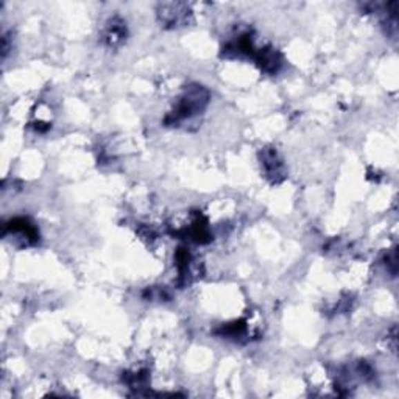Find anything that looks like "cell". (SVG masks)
<instances>
[{"label": "cell", "mask_w": 399, "mask_h": 399, "mask_svg": "<svg viewBox=\"0 0 399 399\" xmlns=\"http://www.w3.org/2000/svg\"><path fill=\"white\" fill-rule=\"evenodd\" d=\"M161 23H164L167 27H179L186 26V22L189 21V11L184 8V5L181 3H171V5H162L159 11Z\"/></svg>", "instance_id": "4"}, {"label": "cell", "mask_w": 399, "mask_h": 399, "mask_svg": "<svg viewBox=\"0 0 399 399\" xmlns=\"http://www.w3.org/2000/svg\"><path fill=\"white\" fill-rule=\"evenodd\" d=\"M209 104V93L200 84H191L186 88L184 94L181 95L179 101L175 106V110L166 117L167 125H179L195 117L197 114L204 111V108Z\"/></svg>", "instance_id": "1"}, {"label": "cell", "mask_w": 399, "mask_h": 399, "mask_svg": "<svg viewBox=\"0 0 399 399\" xmlns=\"http://www.w3.org/2000/svg\"><path fill=\"white\" fill-rule=\"evenodd\" d=\"M396 261H398V257H396V250H391L390 255H387V269L390 270V273L391 275H396Z\"/></svg>", "instance_id": "6"}, {"label": "cell", "mask_w": 399, "mask_h": 399, "mask_svg": "<svg viewBox=\"0 0 399 399\" xmlns=\"http://www.w3.org/2000/svg\"><path fill=\"white\" fill-rule=\"evenodd\" d=\"M3 234L14 235L17 239H22L26 245H33L39 239L38 229L35 228L33 223H30L27 219H14L5 225Z\"/></svg>", "instance_id": "3"}, {"label": "cell", "mask_w": 399, "mask_h": 399, "mask_svg": "<svg viewBox=\"0 0 399 399\" xmlns=\"http://www.w3.org/2000/svg\"><path fill=\"white\" fill-rule=\"evenodd\" d=\"M261 166L264 168L265 177L269 178L270 183L278 184L286 178V166L278 155L276 148H264L261 152Z\"/></svg>", "instance_id": "2"}, {"label": "cell", "mask_w": 399, "mask_h": 399, "mask_svg": "<svg viewBox=\"0 0 399 399\" xmlns=\"http://www.w3.org/2000/svg\"><path fill=\"white\" fill-rule=\"evenodd\" d=\"M125 36H126L125 22L117 19V17L116 19H111L110 23H108L106 30H105L106 44L110 47H117L125 41Z\"/></svg>", "instance_id": "5"}]
</instances>
